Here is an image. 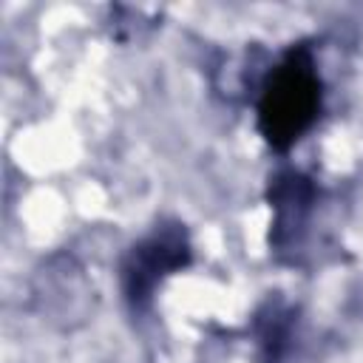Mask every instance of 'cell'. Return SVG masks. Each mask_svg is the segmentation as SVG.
<instances>
[{"mask_svg": "<svg viewBox=\"0 0 363 363\" xmlns=\"http://www.w3.org/2000/svg\"><path fill=\"white\" fill-rule=\"evenodd\" d=\"M255 91V125L261 139L278 153L292 150L323 111V79L312 45H289L264 71Z\"/></svg>", "mask_w": 363, "mask_h": 363, "instance_id": "6da1fadb", "label": "cell"}, {"mask_svg": "<svg viewBox=\"0 0 363 363\" xmlns=\"http://www.w3.org/2000/svg\"><path fill=\"white\" fill-rule=\"evenodd\" d=\"M193 261V244L187 227L176 218H164L145 233L119 264V284L130 312H147L156 289Z\"/></svg>", "mask_w": 363, "mask_h": 363, "instance_id": "7a4b0ae2", "label": "cell"}, {"mask_svg": "<svg viewBox=\"0 0 363 363\" xmlns=\"http://www.w3.org/2000/svg\"><path fill=\"white\" fill-rule=\"evenodd\" d=\"M315 182L298 170H281L275 173V179H269V244L275 247V252H286L303 241L309 230V216L315 210Z\"/></svg>", "mask_w": 363, "mask_h": 363, "instance_id": "3957f363", "label": "cell"}]
</instances>
